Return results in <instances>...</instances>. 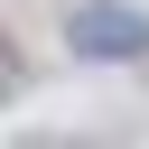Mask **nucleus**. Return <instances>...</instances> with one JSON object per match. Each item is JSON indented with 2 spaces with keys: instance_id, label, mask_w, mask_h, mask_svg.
<instances>
[{
  "instance_id": "nucleus-1",
  "label": "nucleus",
  "mask_w": 149,
  "mask_h": 149,
  "mask_svg": "<svg viewBox=\"0 0 149 149\" xmlns=\"http://www.w3.org/2000/svg\"><path fill=\"white\" fill-rule=\"evenodd\" d=\"M65 47H74L84 65H140V56H149V9H130V0H84V9H65Z\"/></svg>"
}]
</instances>
